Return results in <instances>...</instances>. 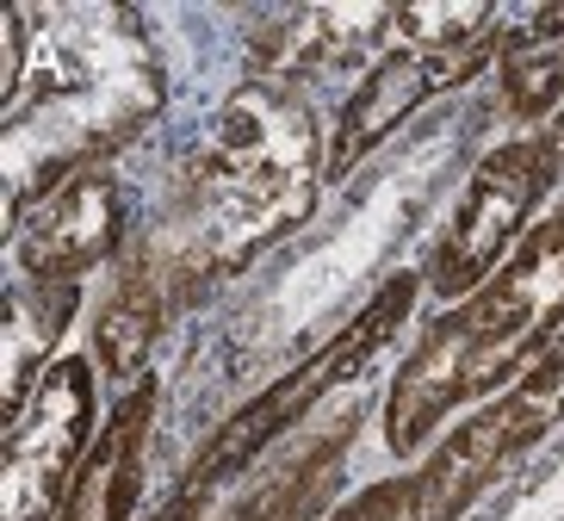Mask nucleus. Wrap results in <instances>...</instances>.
Wrapping results in <instances>:
<instances>
[{
    "instance_id": "9b49d317",
    "label": "nucleus",
    "mask_w": 564,
    "mask_h": 521,
    "mask_svg": "<svg viewBox=\"0 0 564 521\" xmlns=\"http://www.w3.org/2000/svg\"><path fill=\"white\" fill-rule=\"evenodd\" d=\"M379 25H398V7H299L249 37L254 82H285L292 75H323L341 68L379 37Z\"/></svg>"
},
{
    "instance_id": "f257e3e1",
    "label": "nucleus",
    "mask_w": 564,
    "mask_h": 521,
    "mask_svg": "<svg viewBox=\"0 0 564 521\" xmlns=\"http://www.w3.org/2000/svg\"><path fill=\"white\" fill-rule=\"evenodd\" d=\"M329 150L311 100L285 82H242L167 181L162 218L137 242L162 261L174 304L205 299L316 211Z\"/></svg>"
},
{
    "instance_id": "2eb2a0df",
    "label": "nucleus",
    "mask_w": 564,
    "mask_h": 521,
    "mask_svg": "<svg viewBox=\"0 0 564 521\" xmlns=\"http://www.w3.org/2000/svg\"><path fill=\"white\" fill-rule=\"evenodd\" d=\"M230 521H254V515H242V509H236V515H230Z\"/></svg>"
},
{
    "instance_id": "20e7f679",
    "label": "nucleus",
    "mask_w": 564,
    "mask_h": 521,
    "mask_svg": "<svg viewBox=\"0 0 564 521\" xmlns=\"http://www.w3.org/2000/svg\"><path fill=\"white\" fill-rule=\"evenodd\" d=\"M415 280H422V273H391V280L366 299V311L329 341V348H316L311 360H299L292 372H280L267 391H254L249 404L236 410V416L205 441L199 454H193V466L181 471V490L162 503V515H155V521H193L217 490L230 485V478H242V471H249L254 459L285 435V428H299V416H311L316 398H329L341 379H354V372H360L366 360H372V354L403 329V317H410V304H415Z\"/></svg>"
},
{
    "instance_id": "ddd939ff",
    "label": "nucleus",
    "mask_w": 564,
    "mask_h": 521,
    "mask_svg": "<svg viewBox=\"0 0 564 521\" xmlns=\"http://www.w3.org/2000/svg\"><path fill=\"white\" fill-rule=\"evenodd\" d=\"M75 304H82V286L13 280V299H7V422L32 404L37 379L56 367L51 348L63 341Z\"/></svg>"
},
{
    "instance_id": "4468645a",
    "label": "nucleus",
    "mask_w": 564,
    "mask_h": 521,
    "mask_svg": "<svg viewBox=\"0 0 564 521\" xmlns=\"http://www.w3.org/2000/svg\"><path fill=\"white\" fill-rule=\"evenodd\" d=\"M564 100V7H540V13L509 32L502 51V106L509 118L533 124Z\"/></svg>"
},
{
    "instance_id": "0eeeda50",
    "label": "nucleus",
    "mask_w": 564,
    "mask_h": 521,
    "mask_svg": "<svg viewBox=\"0 0 564 521\" xmlns=\"http://www.w3.org/2000/svg\"><path fill=\"white\" fill-rule=\"evenodd\" d=\"M94 416H100V379L87 360H56L37 379L32 404L7 422V521H51L63 509L82 459L94 454Z\"/></svg>"
},
{
    "instance_id": "7ed1b4c3",
    "label": "nucleus",
    "mask_w": 564,
    "mask_h": 521,
    "mask_svg": "<svg viewBox=\"0 0 564 521\" xmlns=\"http://www.w3.org/2000/svg\"><path fill=\"white\" fill-rule=\"evenodd\" d=\"M564 323V205L521 236L478 292H465L441 323L422 329L384 398V447L422 454L453 410L490 398L533 367Z\"/></svg>"
},
{
    "instance_id": "1a4fd4ad",
    "label": "nucleus",
    "mask_w": 564,
    "mask_h": 521,
    "mask_svg": "<svg viewBox=\"0 0 564 521\" xmlns=\"http://www.w3.org/2000/svg\"><path fill=\"white\" fill-rule=\"evenodd\" d=\"M131 254V193L112 169H87L63 181L51 199H37L13 224L19 280L44 286H82L94 268Z\"/></svg>"
},
{
    "instance_id": "9d476101",
    "label": "nucleus",
    "mask_w": 564,
    "mask_h": 521,
    "mask_svg": "<svg viewBox=\"0 0 564 521\" xmlns=\"http://www.w3.org/2000/svg\"><path fill=\"white\" fill-rule=\"evenodd\" d=\"M150 428H155V379L143 372L124 398L112 404L94 454L82 459L63 509L51 521H131L143 503V478H150Z\"/></svg>"
},
{
    "instance_id": "39448f33",
    "label": "nucleus",
    "mask_w": 564,
    "mask_h": 521,
    "mask_svg": "<svg viewBox=\"0 0 564 521\" xmlns=\"http://www.w3.org/2000/svg\"><path fill=\"white\" fill-rule=\"evenodd\" d=\"M558 404H564V348H546L497 404L478 410L471 422H459L447 435V447H434L403 478H384V485L360 490L329 521H459L521 447H533L546 435Z\"/></svg>"
},
{
    "instance_id": "423d86ee",
    "label": "nucleus",
    "mask_w": 564,
    "mask_h": 521,
    "mask_svg": "<svg viewBox=\"0 0 564 521\" xmlns=\"http://www.w3.org/2000/svg\"><path fill=\"white\" fill-rule=\"evenodd\" d=\"M558 169H564V131H552V124L546 131H528V137H509V143H497V150L484 155L478 169H471V181H465L459 205L441 224V236H434L429 273H422L434 299L478 292L521 249L528 218L558 186Z\"/></svg>"
},
{
    "instance_id": "f03ea898",
    "label": "nucleus",
    "mask_w": 564,
    "mask_h": 521,
    "mask_svg": "<svg viewBox=\"0 0 564 521\" xmlns=\"http://www.w3.org/2000/svg\"><path fill=\"white\" fill-rule=\"evenodd\" d=\"M32 56L0 94L7 224H19L63 181L106 169L167 106V75L150 19L137 7H32Z\"/></svg>"
},
{
    "instance_id": "f8f14e48",
    "label": "nucleus",
    "mask_w": 564,
    "mask_h": 521,
    "mask_svg": "<svg viewBox=\"0 0 564 521\" xmlns=\"http://www.w3.org/2000/svg\"><path fill=\"white\" fill-rule=\"evenodd\" d=\"M174 286H167L162 261H155L143 242H131V254L118 261V280L106 286L100 311H94V360H100L106 379H143V360H150L162 323L174 317Z\"/></svg>"
},
{
    "instance_id": "6e6552de",
    "label": "nucleus",
    "mask_w": 564,
    "mask_h": 521,
    "mask_svg": "<svg viewBox=\"0 0 564 521\" xmlns=\"http://www.w3.org/2000/svg\"><path fill=\"white\" fill-rule=\"evenodd\" d=\"M502 51H509V32H502V19H490V25H484L478 37H465V44H410V51L372 63L366 68V82L348 94L341 118H335L329 181H348V174L379 150L384 137L398 131L415 106L434 100V94H447V87L478 82L484 63L502 56Z\"/></svg>"
}]
</instances>
